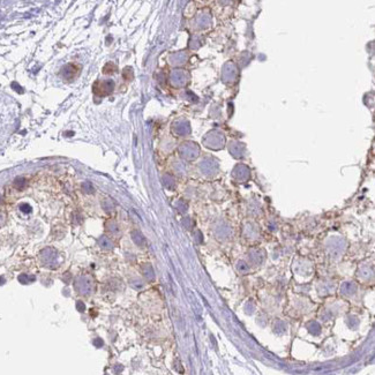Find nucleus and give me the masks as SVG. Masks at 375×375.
Here are the masks:
<instances>
[{"mask_svg": "<svg viewBox=\"0 0 375 375\" xmlns=\"http://www.w3.org/2000/svg\"><path fill=\"white\" fill-rule=\"evenodd\" d=\"M13 118L14 117L11 113H4L0 111V140H3L5 135H7L8 130L13 125Z\"/></svg>", "mask_w": 375, "mask_h": 375, "instance_id": "nucleus-1", "label": "nucleus"}, {"mask_svg": "<svg viewBox=\"0 0 375 375\" xmlns=\"http://www.w3.org/2000/svg\"><path fill=\"white\" fill-rule=\"evenodd\" d=\"M90 287H91V283L87 281V283H76V290L82 292V293H87V292L90 291Z\"/></svg>", "mask_w": 375, "mask_h": 375, "instance_id": "nucleus-2", "label": "nucleus"}, {"mask_svg": "<svg viewBox=\"0 0 375 375\" xmlns=\"http://www.w3.org/2000/svg\"><path fill=\"white\" fill-rule=\"evenodd\" d=\"M81 307V311H85V306L82 305V303H77V308Z\"/></svg>", "mask_w": 375, "mask_h": 375, "instance_id": "nucleus-3", "label": "nucleus"}]
</instances>
